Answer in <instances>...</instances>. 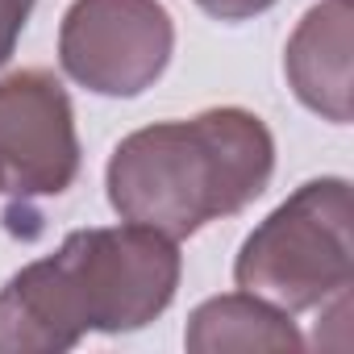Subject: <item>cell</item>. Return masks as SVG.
Listing matches in <instances>:
<instances>
[{"instance_id":"cell-6","label":"cell","mask_w":354,"mask_h":354,"mask_svg":"<svg viewBox=\"0 0 354 354\" xmlns=\"http://www.w3.org/2000/svg\"><path fill=\"white\" fill-rule=\"evenodd\" d=\"M350 46H354L350 0H321L300 17L283 50V71L292 92L300 96L304 109H313L333 125L350 121Z\"/></svg>"},{"instance_id":"cell-5","label":"cell","mask_w":354,"mask_h":354,"mask_svg":"<svg viewBox=\"0 0 354 354\" xmlns=\"http://www.w3.org/2000/svg\"><path fill=\"white\" fill-rule=\"evenodd\" d=\"M80 175L75 113L50 71L0 80V192L13 201L59 196Z\"/></svg>"},{"instance_id":"cell-7","label":"cell","mask_w":354,"mask_h":354,"mask_svg":"<svg viewBox=\"0 0 354 354\" xmlns=\"http://www.w3.org/2000/svg\"><path fill=\"white\" fill-rule=\"evenodd\" d=\"M184 346L192 354H230V350H267V354H296L304 346L300 329L292 325V317L250 292H225L205 300L192 317H188V333Z\"/></svg>"},{"instance_id":"cell-9","label":"cell","mask_w":354,"mask_h":354,"mask_svg":"<svg viewBox=\"0 0 354 354\" xmlns=\"http://www.w3.org/2000/svg\"><path fill=\"white\" fill-rule=\"evenodd\" d=\"M196 5L217 21H250V17L267 13L275 0H196Z\"/></svg>"},{"instance_id":"cell-4","label":"cell","mask_w":354,"mask_h":354,"mask_svg":"<svg viewBox=\"0 0 354 354\" xmlns=\"http://www.w3.org/2000/svg\"><path fill=\"white\" fill-rule=\"evenodd\" d=\"M175 26L158 0H75L59 30L63 71L100 96H138L171 63Z\"/></svg>"},{"instance_id":"cell-8","label":"cell","mask_w":354,"mask_h":354,"mask_svg":"<svg viewBox=\"0 0 354 354\" xmlns=\"http://www.w3.org/2000/svg\"><path fill=\"white\" fill-rule=\"evenodd\" d=\"M34 5H38V0H0V63L13 55V46H17Z\"/></svg>"},{"instance_id":"cell-3","label":"cell","mask_w":354,"mask_h":354,"mask_svg":"<svg viewBox=\"0 0 354 354\" xmlns=\"http://www.w3.org/2000/svg\"><path fill=\"white\" fill-rule=\"evenodd\" d=\"M354 275L350 250V184L308 180L300 184L238 250L234 279L242 292L304 313L342 296Z\"/></svg>"},{"instance_id":"cell-1","label":"cell","mask_w":354,"mask_h":354,"mask_svg":"<svg viewBox=\"0 0 354 354\" xmlns=\"http://www.w3.org/2000/svg\"><path fill=\"white\" fill-rule=\"evenodd\" d=\"M180 288V246L146 225L75 230L0 288V354H59L150 325Z\"/></svg>"},{"instance_id":"cell-2","label":"cell","mask_w":354,"mask_h":354,"mask_svg":"<svg viewBox=\"0 0 354 354\" xmlns=\"http://www.w3.org/2000/svg\"><path fill=\"white\" fill-rule=\"evenodd\" d=\"M275 171V138L246 109H209L192 121L133 129L109 158V205L121 221L188 238L242 213Z\"/></svg>"}]
</instances>
